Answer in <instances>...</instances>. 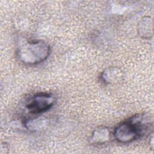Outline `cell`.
Wrapping results in <instances>:
<instances>
[{"instance_id": "obj_5", "label": "cell", "mask_w": 154, "mask_h": 154, "mask_svg": "<svg viewBox=\"0 0 154 154\" xmlns=\"http://www.w3.org/2000/svg\"><path fill=\"white\" fill-rule=\"evenodd\" d=\"M137 32L144 39L150 38L153 35V20L148 16L143 17L138 23Z\"/></svg>"}, {"instance_id": "obj_1", "label": "cell", "mask_w": 154, "mask_h": 154, "mask_svg": "<svg viewBox=\"0 0 154 154\" xmlns=\"http://www.w3.org/2000/svg\"><path fill=\"white\" fill-rule=\"evenodd\" d=\"M153 122L146 114H137L122 122L114 129V138L121 143H128L150 134Z\"/></svg>"}, {"instance_id": "obj_2", "label": "cell", "mask_w": 154, "mask_h": 154, "mask_svg": "<svg viewBox=\"0 0 154 154\" xmlns=\"http://www.w3.org/2000/svg\"><path fill=\"white\" fill-rule=\"evenodd\" d=\"M50 46L43 40L20 39L16 49L17 59L27 65H35L46 60L50 54Z\"/></svg>"}, {"instance_id": "obj_4", "label": "cell", "mask_w": 154, "mask_h": 154, "mask_svg": "<svg viewBox=\"0 0 154 154\" xmlns=\"http://www.w3.org/2000/svg\"><path fill=\"white\" fill-rule=\"evenodd\" d=\"M101 81L106 84L113 85L119 83L123 78V72L117 67H109L100 74Z\"/></svg>"}, {"instance_id": "obj_7", "label": "cell", "mask_w": 154, "mask_h": 154, "mask_svg": "<svg viewBox=\"0 0 154 154\" xmlns=\"http://www.w3.org/2000/svg\"><path fill=\"white\" fill-rule=\"evenodd\" d=\"M24 125L29 131H38L46 125V120L43 117L25 120Z\"/></svg>"}, {"instance_id": "obj_6", "label": "cell", "mask_w": 154, "mask_h": 154, "mask_svg": "<svg viewBox=\"0 0 154 154\" xmlns=\"http://www.w3.org/2000/svg\"><path fill=\"white\" fill-rule=\"evenodd\" d=\"M110 132L105 127H101L94 130L91 137V140L95 144H103L109 139Z\"/></svg>"}, {"instance_id": "obj_3", "label": "cell", "mask_w": 154, "mask_h": 154, "mask_svg": "<svg viewBox=\"0 0 154 154\" xmlns=\"http://www.w3.org/2000/svg\"><path fill=\"white\" fill-rule=\"evenodd\" d=\"M55 97L48 93H40L31 97L26 105V108L32 114H40L49 109L55 103Z\"/></svg>"}]
</instances>
